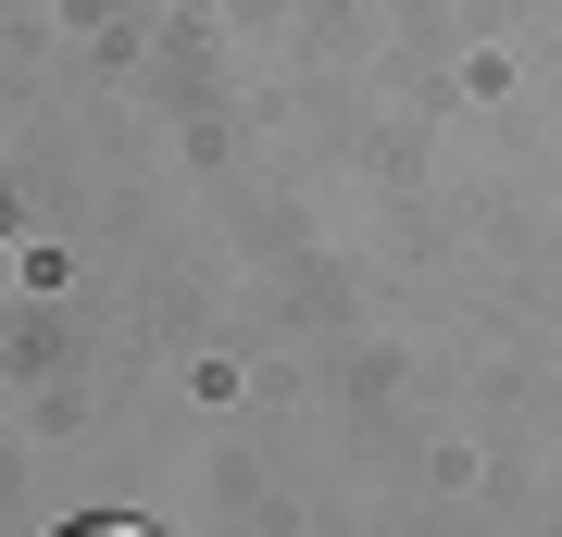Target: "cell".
<instances>
[{"label": "cell", "instance_id": "1", "mask_svg": "<svg viewBox=\"0 0 562 537\" xmlns=\"http://www.w3.org/2000/svg\"><path fill=\"white\" fill-rule=\"evenodd\" d=\"M63 537H150V525H125V513H88V525H63Z\"/></svg>", "mask_w": 562, "mask_h": 537}]
</instances>
